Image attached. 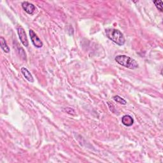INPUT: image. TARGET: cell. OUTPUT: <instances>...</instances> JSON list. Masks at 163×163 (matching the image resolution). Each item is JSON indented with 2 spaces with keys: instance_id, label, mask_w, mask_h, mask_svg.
<instances>
[{
  "instance_id": "cell-3",
  "label": "cell",
  "mask_w": 163,
  "mask_h": 163,
  "mask_svg": "<svg viewBox=\"0 0 163 163\" xmlns=\"http://www.w3.org/2000/svg\"><path fill=\"white\" fill-rule=\"evenodd\" d=\"M29 36L32 41V44L34 45L36 48H41L43 46V43L41 40L38 37L35 32L32 29L29 30Z\"/></svg>"
},
{
  "instance_id": "cell-5",
  "label": "cell",
  "mask_w": 163,
  "mask_h": 163,
  "mask_svg": "<svg viewBox=\"0 0 163 163\" xmlns=\"http://www.w3.org/2000/svg\"><path fill=\"white\" fill-rule=\"evenodd\" d=\"M22 7L28 14H32L35 10V6L28 2H24L22 3Z\"/></svg>"
},
{
  "instance_id": "cell-4",
  "label": "cell",
  "mask_w": 163,
  "mask_h": 163,
  "mask_svg": "<svg viewBox=\"0 0 163 163\" xmlns=\"http://www.w3.org/2000/svg\"><path fill=\"white\" fill-rule=\"evenodd\" d=\"M17 32H18V35L21 40V43L23 44L24 46L28 47L29 45V42H28V40L27 38V35L25 32V30L22 27L19 26L17 28Z\"/></svg>"
},
{
  "instance_id": "cell-2",
  "label": "cell",
  "mask_w": 163,
  "mask_h": 163,
  "mask_svg": "<svg viewBox=\"0 0 163 163\" xmlns=\"http://www.w3.org/2000/svg\"><path fill=\"white\" fill-rule=\"evenodd\" d=\"M116 61L121 66L129 69L134 70L138 68V64L136 60L125 55H120L116 57Z\"/></svg>"
},
{
  "instance_id": "cell-8",
  "label": "cell",
  "mask_w": 163,
  "mask_h": 163,
  "mask_svg": "<svg viewBox=\"0 0 163 163\" xmlns=\"http://www.w3.org/2000/svg\"><path fill=\"white\" fill-rule=\"evenodd\" d=\"M0 42H1V47L3 51L6 53H9L10 52V48L7 45V44L4 38H0Z\"/></svg>"
},
{
  "instance_id": "cell-6",
  "label": "cell",
  "mask_w": 163,
  "mask_h": 163,
  "mask_svg": "<svg viewBox=\"0 0 163 163\" xmlns=\"http://www.w3.org/2000/svg\"><path fill=\"white\" fill-rule=\"evenodd\" d=\"M122 122L124 126H126L127 127H130L133 124L134 120L131 116L126 115V116H124L123 117H122Z\"/></svg>"
},
{
  "instance_id": "cell-9",
  "label": "cell",
  "mask_w": 163,
  "mask_h": 163,
  "mask_svg": "<svg viewBox=\"0 0 163 163\" xmlns=\"http://www.w3.org/2000/svg\"><path fill=\"white\" fill-rule=\"evenodd\" d=\"M113 99L115 100L116 102H117L121 104H127L126 101L124 99L122 98V97H120L119 96H115L113 97Z\"/></svg>"
},
{
  "instance_id": "cell-7",
  "label": "cell",
  "mask_w": 163,
  "mask_h": 163,
  "mask_svg": "<svg viewBox=\"0 0 163 163\" xmlns=\"http://www.w3.org/2000/svg\"><path fill=\"white\" fill-rule=\"evenodd\" d=\"M21 72L26 80H28L29 82H34L33 77H32L31 73L29 71V70L27 68L22 67L21 68Z\"/></svg>"
},
{
  "instance_id": "cell-10",
  "label": "cell",
  "mask_w": 163,
  "mask_h": 163,
  "mask_svg": "<svg viewBox=\"0 0 163 163\" xmlns=\"http://www.w3.org/2000/svg\"><path fill=\"white\" fill-rule=\"evenodd\" d=\"M154 3L156 5L157 9L160 11L162 12V2L161 0H157V1H154Z\"/></svg>"
},
{
  "instance_id": "cell-1",
  "label": "cell",
  "mask_w": 163,
  "mask_h": 163,
  "mask_svg": "<svg viewBox=\"0 0 163 163\" xmlns=\"http://www.w3.org/2000/svg\"><path fill=\"white\" fill-rule=\"evenodd\" d=\"M107 36L117 45L122 46L125 44V38L122 32L118 29L113 28H108L105 30Z\"/></svg>"
}]
</instances>
